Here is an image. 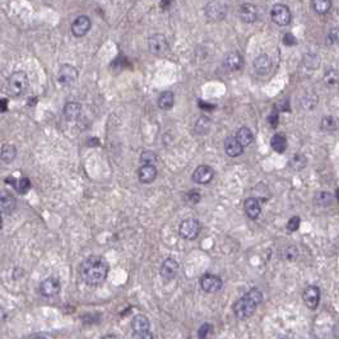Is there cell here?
Here are the masks:
<instances>
[{
    "mask_svg": "<svg viewBox=\"0 0 339 339\" xmlns=\"http://www.w3.org/2000/svg\"><path fill=\"white\" fill-rule=\"evenodd\" d=\"M109 274V263L98 255L88 256L81 265V277L86 284L97 287L102 284Z\"/></svg>",
    "mask_w": 339,
    "mask_h": 339,
    "instance_id": "6da1fadb",
    "label": "cell"
},
{
    "mask_svg": "<svg viewBox=\"0 0 339 339\" xmlns=\"http://www.w3.org/2000/svg\"><path fill=\"white\" fill-rule=\"evenodd\" d=\"M263 301V293L258 288H253L234 303V314L237 319L246 320L253 316L258 305Z\"/></svg>",
    "mask_w": 339,
    "mask_h": 339,
    "instance_id": "7a4b0ae2",
    "label": "cell"
},
{
    "mask_svg": "<svg viewBox=\"0 0 339 339\" xmlns=\"http://www.w3.org/2000/svg\"><path fill=\"white\" fill-rule=\"evenodd\" d=\"M28 84H30V81H28L27 74L25 72L18 70V72L12 73L8 77L7 88H8V92L13 97H18V96L23 95L27 91Z\"/></svg>",
    "mask_w": 339,
    "mask_h": 339,
    "instance_id": "3957f363",
    "label": "cell"
},
{
    "mask_svg": "<svg viewBox=\"0 0 339 339\" xmlns=\"http://www.w3.org/2000/svg\"><path fill=\"white\" fill-rule=\"evenodd\" d=\"M78 79V70L70 64H63L59 68L58 82L64 87H70Z\"/></svg>",
    "mask_w": 339,
    "mask_h": 339,
    "instance_id": "277c9868",
    "label": "cell"
},
{
    "mask_svg": "<svg viewBox=\"0 0 339 339\" xmlns=\"http://www.w3.org/2000/svg\"><path fill=\"white\" fill-rule=\"evenodd\" d=\"M148 48L149 51L156 56H162L168 51V42L164 35L154 34L148 40Z\"/></svg>",
    "mask_w": 339,
    "mask_h": 339,
    "instance_id": "5b68a950",
    "label": "cell"
},
{
    "mask_svg": "<svg viewBox=\"0 0 339 339\" xmlns=\"http://www.w3.org/2000/svg\"><path fill=\"white\" fill-rule=\"evenodd\" d=\"M181 237L185 240H195L200 232V223L195 218H188L181 222L180 228H179Z\"/></svg>",
    "mask_w": 339,
    "mask_h": 339,
    "instance_id": "8992f818",
    "label": "cell"
},
{
    "mask_svg": "<svg viewBox=\"0 0 339 339\" xmlns=\"http://www.w3.org/2000/svg\"><path fill=\"white\" fill-rule=\"evenodd\" d=\"M200 287L207 293H216L223 287V281L218 275L207 273L200 278Z\"/></svg>",
    "mask_w": 339,
    "mask_h": 339,
    "instance_id": "52a82bcc",
    "label": "cell"
},
{
    "mask_svg": "<svg viewBox=\"0 0 339 339\" xmlns=\"http://www.w3.org/2000/svg\"><path fill=\"white\" fill-rule=\"evenodd\" d=\"M270 17L273 22L277 23L278 26H287L291 22V11L284 4H275L270 11Z\"/></svg>",
    "mask_w": 339,
    "mask_h": 339,
    "instance_id": "ba28073f",
    "label": "cell"
},
{
    "mask_svg": "<svg viewBox=\"0 0 339 339\" xmlns=\"http://www.w3.org/2000/svg\"><path fill=\"white\" fill-rule=\"evenodd\" d=\"M60 291H61L60 281H59L58 278H55V277H49V278L42 281L41 284H40V293H41L44 297L48 298L55 297V296H58L59 293H60Z\"/></svg>",
    "mask_w": 339,
    "mask_h": 339,
    "instance_id": "9c48e42d",
    "label": "cell"
},
{
    "mask_svg": "<svg viewBox=\"0 0 339 339\" xmlns=\"http://www.w3.org/2000/svg\"><path fill=\"white\" fill-rule=\"evenodd\" d=\"M207 18L211 21H222L227 13V6L221 2H211L204 8Z\"/></svg>",
    "mask_w": 339,
    "mask_h": 339,
    "instance_id": "30bf717a",
    "label": "cell"
},
{
    "mask_svg": "<svg viewBox=\"0 0 339 339\" xmlns=\"http://www.w3.org/2000/svg\"><path fill=\"white\" fill-rule=\"evenodd\" d=\"M214 178V169L208 164H200L195 168V171L192 175V180L194 183L200 184V185H206L209 184Z\"/></svg>",
    "mask_w": 339,
    "mask_h": 339,
    "instance_id": "8fae6325",
    "label": "cell"
},
{
    "mask_svg": "<svg viewBox=\"0 0 339 339\" xmlns=\"http://www.w3.org/2000/svg\"><path fill=\"white\" fill-rule=\"evenodd\" d=\"M179 268H180L179 267V263L175 259L167 258L162 263L159 274H161V277L164 281H173V279L176 278V275H178Z\"/></svg>",
    "mask_w": 339,
    "mask_h": 339,
    "instance_id": "7c38bea8",
    "label": "cell"
},
{
    "mask_svg": "<svg viewBox=\"0 0 339 339\" xmlns=\"http://www.w3.org/2000/svg\"><path fill=\"white\" fill-rule=\"evenodd\" d=\"M303 302L305 305L309 307V309L315 310L319 306L320 302V289L316 286H309L306 287L305 291H303Z\"/></svg>",
    "mask_w": 339,
    "mask_h": 339,
    "instance_id": "4fadbf2b",
    "label": "cell"
},
{
    "mask_svg": "<svg viewBox=\"0 0 339 339\" xmlns=\"http://www.w3.org/2000/svg\"><path fill=\"white\" fill-rule=\"evenodd\" d=\"M91 20L87 16H79L74 20L72 23V34L75 37H82L84 35L88 34V31L91 30Z\"/></svg>",
    "mask_w": 339,
    "mask_h": 339,
    "instance_id": "5bb4252c",
    "label": "cell"
},
{
    "mask_svg": "<svg viewBox=\"0 0 339 339\" xmlns=\"http://www.w3.org/2000/svg\"><path fill=\"white\" fill-rule=\"evenodd\" d=\"M225 145V152L230 157H239L244 152V147L236 139V136H227L223 143Z\"/></svg>",
    "mask_w": 339,
    "mask_h": 339,
    "instance_id": "9a60e30c",
    "label": "cell"
},
{
    "mask_svg": "<svg viewBox=\"0 0 339 339\" xmlns=\"http://www.w3.org/2000/svg\"><path fill=\"white\" fill-rule=\"evenodd\" d=\"M244 211L250 220H256L260 216L261 207L256 198H248L244 202Z\"/></svg>",
    "mask_w": 339,
    "mask_h": 339,
    "instance_id": "2e32d148",
    "label": "cell"
},
{
    "mask_svg": "<svg viewBox=\"0 0 339 339\" xmlns=\"http://www.w3.org/2000/svg\"><path fill=\"white\" fill-rule=\"evenodd\" d=\"M138 178L143 184H150L156 180L157 178V168L153 164H143L138 171Z\"/></svg>",
    "mask_w": 339,
    "mask_h": 339,
    "instance_id": "e0dca14e",
    "label": "cell"
},
{
    "mask_svg": "<svg viewBox=\"0 0 339 339\" xmlns=\"http://www.w3.org/2000/svg\"><path fill=\"white\" fill-rule=\"evenodd\" d=\"M240 18L246 23H254L258 20V9L250 3L242 4L240 7Z\"/></svg>",
    "mask_w": 339,
    "mask_h": 339,
    "instance_id": "ac0fdd59",
    "label": "cell"
},
{
    "mask_svg": "<svg viewBox=\"0 0 339 339\" xmlns=\"http://www.w3.org/2000/svg\"><path fill=\"white\" fill-rule=\"evenodd\" d=\"M254 69L258 74L264 75L267 73L270 72L272 69V60L268 55L263 54V55H259L258 58L254 60Z\"/></svg>",
    "mask_w": 339,
    "mask_h": 339,
    "instance_id": "d6986e66",
    "label": "cell"
},
{
    "mask_svg": "<svg viewBox=\"0 0 339 339\" xmlns=\"http://www.w3.org/2000/svg\"><path fill=\"white\" fill-rule=\"evenodd\" d=\"M16 207H17L16 198L12 194H9V193H2V197H0V209H2V213L11 214L16 209Z\"/></svg>",
    "mask_w": 339,
    "mask_h": 339,
    "instance_id": "ffe728a7",
    "label": "cell"
},
{
    "mask_svg": "<svg viewBox=\"0 0 339 339\" xmlns=\"http://www.w3.org/2000/svg\"><path fill=\"white\" fill-rule=\"evenodd\" d=\"M223 63H225V67L228 70H239L242 67V56L240 55L237 51H231L223 59Z\"/></svg>",
    "mask_w": 339,
    "mask_h": 339,
    "instance_id": "44dd1931",
    "label": "cell"
},
{
    "mask_svg": "<svg viewBox=\"0 0 339 339\" xmlns=\"http://www.w3.org/2000/svg\"><path fill=\"white\" fill-rule=\"evenodd\" d=\"M131 330L133 333H140V331H149L150 322L145 315H135L131 320Z\"/></svg>",
    "mask_w": 339,
    "mask_h": 339,
    "instance_id": "7402d4cb",
    "label": "cell"
},
{
    "mask_svg": "<svg viewBox=\"0 0 339 339\" xmlns=\"http://www.w3.org/2000/svg\"><path fill=\"white\" fill-rule=\"evenodd\" d=\"M82 112V106L77 102H68L64 106V116L65 119L73 121V120H77L79 117Z\"/></svg>",
    "mask_w": 339,
    "mask_h": 339,
    "instance_id": "603a6c76",
    "label": "cell"
},
{
    "mask_svg": "<svg viewBox=\"0 0 339 339\" xmlns=\"http://www.w3.org/2000/svg\"><path fill=\"white\" fill-rule=\"evenodd\" d=\"M174 102H175V95H174L171 91H164L159 95L158 101V107L162 110H169L173 109Z\"/></svg>",
    "mask_w": 339,
    "mask_h": 339,
    "instance_id": "cb8c5ba5",
    "label": "cell"
},
{
    "mask_svg": "<svg viewBox=\"0 0 339 339\" xmlns=\"http://www.w3.org/2000/svg\"><path fill=\"white\" fill-rule=\"evenodd\" d=\"M236 139L239 140V143L242 147H248V145H250L254 140L253 131L249 128H246V126H242V128H240L239 131H237Z\"/></svg>",
    "mask_w": 339,
    "mask_h": 339,
    "instance_id": "d4e9b609",
    "label": "cell"
},
{
    "mask_svg": "<svg viewBox=\"0 0 339 339\" xmlns=\"http://www.w3.org/2000/svg\"><path fill=\"white\" fill-rule=\"evenodd\" d=\"M270 147L274 152L283 153L287 149V139L282 134H274L270 139Z\"/></svg>",
    "mask_w": 339,
    "mask_h": 339,
    "instance_id": "484cf974",
    "label": "cell"
},
{
    "mask_svg": "<svg viewBox=\"0 0 339 339\" xmlns=\"http://www.w3.org/2000/svg\"><path fill=\"white\" fill-rule=\"evenodd\" d=\"M0 156H2V161L4 163H12L14 161V158L17 157V148L14 147L13 144H4L2 147V153H0Z\"/></svg>",
    "mask_w": 339,
    "mask_h": 339,
    "instance_id": "4316f807",
    "label": "cell"
},
{
    "mask_svg": "<svg viewBox=\"0 0 339 339\" xmlns=\"http://www.w3.org/2000/svg\"><path fill=\"white\" fill-rule=\"evenodd\" d=\"M322 81L329 88H336L339 87V72L336 69H328L324 73Z\"/></svg>",
    "mask_w": 339,
    "mask_h": 339,
    "instance_id": "83f0119b",
    "label": "cell"
},
{
    "mask_svg": "<svg viewBox=\"0 0 339 339\" xmlns=\"http://www.w3.org/2000/svg\"><path fill=\"white\" fill-rule=\"evenodd\" d=\"M334 197L329 192H319L315 194L314 203L319 207H329L333 203Z\"/></svg>",
    "mask_w": 339,
    "mask_h": 339,
    "instance_id": "f1b7e54d",
    "label": "cell"
},
{
    "mask_svg": "<svg viewBox=\"0 0 339 339\" xmlns=\"http://www.w3.org/2000/svg\"><path fill=\"white\" fill-rule=\"evenodd\" d=\"M331 2L330 0H314L311 2L312 9L315 11V13L317 14H326L331 8Z\"/></svg>",
    "mask_w": 339,
    "mask_h": 339,
    "instance_id": "f546056e",
    "label": "cell"
},
{
    "mask_svg": "<svg viewBox=\"0 0 339 339\" xmlns=\"http://www.w3.org/2000/svg\"><path fill=\"white\" fill-rule=\"evenodd\" d=\"M306 164H307V158L303 154H295L289 161V166L295 171H300V169L305 168Z\"/></svg>",
    "mask_w": 339,
    "mask_h": 339,
    "instance_id": "4dcf8cb0",
    "label": "cell"
},
{
    "mask_svg": "<svg viewBox=\"0 0 339 339\" xmlns=\"http://www.w3.org/2000/svg\"><path fill=\"white\" fill-rule=\"evenodd\" d=\"M13 187H14V189L20 193V194H26V193L31 189V181H30V179H27V178L17 179V180L14 179Z\"/></svg>",
    "mask_w": 339,
    "mask_h": 339,
    "instance_id": "1f68e13d",
    "label": "cell"
},
{
    "mask_svg": "<svg viewBox=\"0 0 339 339\" xmlns=\"http://www.w3.org/2000/svg\"><path fill=\"white\" fill-rule=\"evenodd\" d=\"M214 326L212 325L211 322H204L200 325V328L198 329V338L199 339H209L212 336L214 331Z\"/></svg>",
    "mask_w": 339,
    "mask_h": 339,
    "instance_id": "d6a6232c",
    "label": "cell"
},
{
    "mask_svg": "<svg viewBox=\"0 0 339 339\" xmlns=\"http://www.w3.org/2000/svg\"><path fill=\"white\" fill-rule=\"evenodd\" d=\"M317 102H319V98H317L316 95L311 93V95H307L302 98L301 101V105L305 110H314L316 107Z\"/></svg>",
    "mask_w": 339,
    "mask_h": 339,
    "instance_id": "836d02e7",
    "label": "cell"
},
{
    "mask_svg": "<svg viewBox=\"0 0 339 339\" xmlns=\"http://www.w3.org/2000/svg\"><path fill=\"white\" fill-rule=\"evenodd\" d=\"M209 128H211V120L206 116H202L199 120H198L197 126H195V130H197V133H199V134H206L207 131L209 130Z\"/></svg>",
    "mask_w": 339,
    "mask_h": 339,
    "instance_id": "e575fe53",
    "label": "cell"
},
{
    "mask_svg": "<svg viewBox=\"0 0 339 339\" xmlns=\"http://www.w3.org/2000/svg\"><path fill=\"white\" fill-rule=\"evenodd\" d=\"M320 126L324 131H334L336 129V120L333 116L322 117Z\"/></svg>",
    "mask_w": 339,
    "mask_h": 339,
    "instance_id": "d590c367",
    "label": "cell"
},
{
    "mask_svg": "<svg viewBox=\"0 0 339 339\" xmlns=\"http://www.w3.org/2000/svg\"><path fill=\"white\" fill-rule=\"evenodd\" d=\"M140 161L143 162V164H153L154 166V162L157 161V156L152 150H144L140 154Z\"/></svg>",
    "mask_w": 339,
    "mask_h": 339,
    "instance_id": "8d00e7d4",
    "label": "cell"
},
{
    "mask_svg": "<svg viewBox=\"0 0 339 339\" xmlns=\"http://www.w3.org/2000/svg\"><path fill=\"white\" fill-rule=\"evenodd\" d=\"M298 256V250L295 248V246H288L287 249H284L283 251V258L286 259V260H295V259H297Z\"/></svg>",
    "mask_w": 339,
    "mask_h": 339,
    "instance_id": "74e56055",
    "label": "cell"
},
{
    "mask_svg": "<svg viewBox=\"0 0 339 339\" xmlns=\"http://www.w3.org/2000/svg\"><path fill=\"white\" fill-rule=\"evenodd\" d=\"M185 200H187L189 204H197L200 202V194L197 190H192V192H188L185 195Z\"/></svg>",
    "mask_w": 339,
    "mask_h": 339,
    "instance_id": "f35d334b",
    "label": "cell"
},
{
    "mask_svg": "<svg viewBox=\"0 0 339 339\" xmlns=\"http://www.w3.org/2000/svg\"><path fill=\"white\" fill-rule=\"evenodd\" d=\"M300 223L301 218L295 216V217H292L291 220L288 221V223H287V230H288L289 232H295V231H297L298 227H300Z\"/></svg>",
    "mask_w": 339,
    "mask_h": 339,
    "instance_id": "ab89813d",
    "label": "cell"
},
{
    "mask_svg": "<svg viewBox=\"0 0 339 339\" xmlns=\"http://www.w3.org/2000/svg\"><path fill=\"white\" fill-rule=\"evenodd\" d=\"M328 39L330 44L339 45V27L331 28L330 32L328 34Z\"/></svg>",
    "mask_w": 339,
    "mask_h": 339,
    "instance_id": "60d3db41",
    "label": "cell"
},
{
    "mask_svg": "<svg viewBox=\"0 0 339 339\" xmlns=\"http://www.w3.org/2000/svg\"><path fill=\"white\" fill-rule=\"evenodd\" d=\"M268 122H269V125L272 126L273 129L277 128V125H278V110L274 109L270 112V115L268 116Z\"/></svg>",
    "mask_w": 339,
    "mask_h": 339,
    "instance_id": "b9f144b4",
    "label": "cell"
},
{
    "mask_svg": "<svg viewBox=\"0 0 339 339\" xmlns=\"http://www.w3.org/2000/svg\"><path fill=\"white\" fill-rule=\"evenodd\" d=\"M131 339H153V334L149 331H140V333H133Z\"/></svg>",
    "mask_w": 339,
    "mask_h": 339,
    "instance_id": "7bdbcfd3",
    "label": "cell"
},
{
    "mask_svg": "<svg viewBox=\"0 0 339 339\" xmlns=\"http://www.w3.org/2000/svg\"><path fill=\"white\" fill-rule=\"evenodd\" d=\"M283 44L287 46H293V45L297 44V40L292 34H286L283 36Z\"/></svg>",
    "mask_w": 339,
    "mask_h": 339,
    "instance_id": "ee69618b",
    "label": "cell"
},
{
    "mask_svg": "<svg viewBox=\"0 0 339 339\" xmlns=\"http://www.w3.org/2000/svg\"><path fill=\"white\" fill-rule=\"evenodd\" d=\"M199 106L202 107V109H207V110H212L214 107L213 105H208V103L202 102V101H199Z\"/></svg>",
    "mask_w": 339,
    "mask_h": 339,
    "instance_id": "f6af8a7d",
    "label": "cell"
},
{
    "mask_svg": "<svg viewBox=\"0 0 339 339\" xmlns=\"http://www.w3.org/2000/svg\"><path fill=\"white\" fill-rule=\"evenodd\" d=\"M7 103H8V100H7V98H3V100H2V112H6L7 110H8Z\"/></svg>",
    "mask_w": 339,
    "mask_h": 339,
    "instance_id": "bcb514c9",
    "label": "cell"
},
{
    "mask_svg": "<svg viewBox=\"0 0 339 339\" xmlns=\"http://www.w3.org/2000/svg\"><path fill=\"white\" fill-rule=\"evenodd\" d=\"M169 4H171V2H161V3H159V6H161V8L167 9V7H168Z\"/></svg>",
    "mask_w": 339,
    "mask_h": 339,
    "instance_id": "7dc6e473",
    "label": "cell"
},
{
    "mask_svg": "<svg viewBox=\"0 0 339 339\" xmlns=\"http://www.w3.org/2000/svg\"><path fill=\"white\" fill-rule=\"evenodd\" d=\"M102 339H120L117 335H114V334H109V335H105Z\"/></svg>",
    "mask_w": 339,
    "mask_h": 339,
    "instance_id": "c3c4849f",
    "label": "cell"
},
{
    "mask_svg": "<svg viewBox=\"0 0 339 339\" xmlns=\"http://www.w3.org/2000/svg\"><path fill=\"white\" fill-rule=\"evenodd\" d=\"M335 198H336V200H338V203H339V189L335 190Z\"/></svg>",
    "mask_w": 339,
    "mask_h": 339,
    "instance_id": "681fc988",
    "label": "cell"
},
{
    "mask_svg": "<svg viewBox=\"0 0 339 339\" xmlns=\"http://www.w3.org/2000/svg\"><path fill=\"white\" fill-rule=\"evenodd\" d=\"M32 339H48V338H45V336H35V338Z\"/></svg>",
    "mask_w": 339,
    "mask_h": 339,
    "instance_id": "f907efd6",
    "label": "cell"
}]
</instances>
